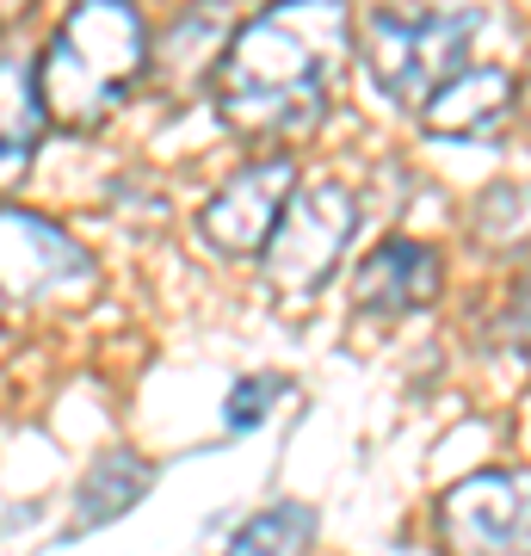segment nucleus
Wrapping results in <instances>:
<instances>
[{
    "label": "nucleus",
    "instance_id": "nucleus-12",
    "mask_svg": "<svg viewBox=\"0 0 531 556\" xmlns=\"http://www.w3.org/2000/svg\"><path fill=\"white\" fill-rule=\"evenodd\" d=\"M315 538V507L303 501H273L266 514H254L236 532V544L223 556H303Z\"/></svg>",
    "mask_w": 531,
    "mask_h": 556
},
{
    "label": "nucleus",
    "instance_id": "nucleus-1",
    "mask_svg": "<svg viewBox=\"0 0 531 556\" xmlns=\"http://www.w3.org/2000/svg\"><path fill=\"white\" fill-rule=\"evenodd\" d=\"M142 68H149L142 13L118 7V0H87L56 25V38L38 62L43 118L68 124V130H93L124 105Z\"/></svg>",
    "mask_w": 531,
    "mask_h": 556
},
{
    "label": "nucleus",
    "instance_id": "nucleus-10",
    "mask_svg": "<svg viewBox=\"0 0 531 556\" xmlns=\"http://www.w3.org/2000/svg\"><path fill=\"white\" fill-rule=\"evenodd\" d=\"M43 137V93L38 68L25 56H0V179L25 174Z\"/></svg>",
    "mask_w": 531,
    "mask_h": 556
},
{
    "label": "nucleus",
    "instance_id": "nucleus-11",
    "mask_svg": "<svg viewBox=\"0 0 531 556\" xmlns=\"http://www.w3.org/2000/svg\"><path fill=\"white\" fill-rule=\"evenodd\" d=\"M142 489H149V464H142L137 452L93 457V470H87L80 489H75V532H93V526H105V519L130 514V507L142 501Z\"/></svg>",
    "mask_w": 531,
    "mask_h": 556
},
{
    "label": "nucleus",
    "instance_id": "nucleus-8",
    "mask_svg": "<svg viewBox=\"0 0 531 556\" xmlns=\"http://www.w3.org/2000/svg\"><path fill=\"white\" fill-rule=\"evenodd\" d=\"M513 105H519V87H513L507 68H457L433 100L420 105V124L433 137H494L513 118Z\"/></svg>",
    "mask_w": 531,
    "mask_h": 556
},
{
    "label": "nucleus",
    "instance_id": "nucleus-6",
    "mask_svg": "<svg viewBox=\"0 0 531 556\" xmlns=\"http://www.w3.org/2000/svg\"><path fill=\"white\" fill-rule=\"evenodd\" d=\"M452 556H531V470H476L439 501Z\"/></svg>",
    "mask_w": 531,
    "mask_h": 556
},
{
    "label": "nucleus",
    "instance_id": "nucleus-4",
    "mask_svg": "<svg viewBox=\"0 0 531 556\" xmlns=\"http://www.w3.org/2000/svg\"><path fill=\"white\" fill-rule=\"evenodd\" d=\"M353 229H358V204L346 186H334V179L296 186L291 204H285V217H278V229H273V241H266V278H273V291H285V298L321 291L334 278Z\"/></svg>",
    "mask_w": 531,
    "mask_h": 556
},
{
    "label": "nucleus",
    "instance_id": "nucleus-5",
    "mask_svg": "<svg viewBox=\"0 0 531 556\" xmlns=\"http://www.w3.org/2000/svg\"><path fill=\"white\" fill-rule=\"evenodd\" d=\"M93 285V260L68 229H56L38 211L0 204V303H50L80 298Z\"/></svg>",
    "mask_w": 531,
    "mask_h": 556
},
{
    "label": "nucleus",
    "instance_id": "nucleus-9",
    "mask_svg": "<svg viewBox=\"0 0 531 556\" xmlns=\"http://www.w3.org/2000/svg\"><path fill=\"white\" fill-rule=\"evenodd\" d=\"M439 254L427 241H383L358 266V309L371 316H408L439 298Z\"/></svg>",
    "mask_w": 531,
    "mask_h": 556
},
{
    "label": "nucleus",
    "instance_id": "nucleus-2",
    "mask_svg": "<svg viewBox=\"0 0 531 556\" xmlns=\"http://www.w3.org/2000/svg\"><path fill=\"white\" fill-rule=\"evenodd\" d=\"M211 93L241 137H303L321 124L328 80L315 50L291 31V20H248L223 43Z\"/></svg>",
    "mask_w": 531,
    "mask_h": 556
},
{
    "label": "nucleus",
    "instance_id": "nucleus-7",
    "mask_svg": "<svg viewBox=\"0 0 531 556\" xmlns=\"http://www.w3.org/2000/svg\"><path fill=\"white\" fill-rule=\"evenodd\" d=\"M296 192V161L291 155H260L241 174H229L204 204V241L217 254H266L278 217Z\"/></svg>",
    "mask_w": 531,
    "mask_h": 556
},
{
    "label": "nucleus",
    "instance_id": "nucleus-3",
    "mask_svg": "<svg viewBox=\"0 0 531 556\" xmlns=\"http://www.w3.org/2000/svg\"><path fill=\"white\" fill-rule=\"evenodd\" d=\"M476 25L482 13L470 7H377L358 20V50L395 105H427L457 75Z\"/></svg>",
    "mask_w": 531,
    "mask_h": 556
},
{
    "label": "nucleus",
    "instance_id": "nucleus-13",
    "mask_svg": "<svg viewBox=\"0 0 531 556\" xmlns=\"http://www.w3.org/2000/svg\"><path fill=\"white\" fill-rule=\"evenodd\" d=\"M476 236L489 241V248L526 241L531 236V199L519 192V186H494V192H482V204H476Z\"/></svg>",
    "mask_w": 531,
    "mask_h": 556
},
{
    "label": "nucleus",
    "instance_id": "nucleus-15",
    "mask_svg": "<svg viewBox=\"0 0 531 556\" xmlns=\"http://www.w3.org/2000/svg\"><path fill=\"white\" fill-rule=\"evenodd\" d=\"M273 396H278L273 378H241L236 390H229V427H236V433H248V427L273 408Z\"/></svg>",
    "mask_w": 531,
    "mask_h": 556
},
{
    "label": "nucleus",
    "instance_id": "nucleus-14",
    "mask_svg": "<svg viewBox=\"0 0 531 556\" xmlns=\"http://www.w3.org/2000/svg\"><path fill=\"white\" fill-rule=\"evenodd\" d=\"M494 353H519L531 365V273L513 285L507 309H501V321H494Z\"/></svg>",
    "mask_w": 531,
    "mask_h": 556
}]
</instances>
